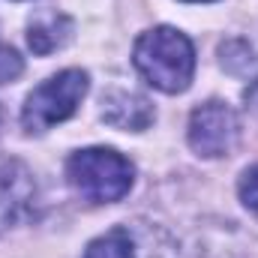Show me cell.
Returning a JSON list of instances; mask_svg holds the SVG:
<instances>
[{
    "mask_svg": "<svg viewBox=\"0 0 258 258\" xmlns=\"http://www.w3.org/2000/svg\"><path fill=\"white\" fill-rule=\"evenodd\" d=\"M132 63L150 87L162 93H183L195 75V48L186 33L174 27H153L135 39Z\"/></svg>",
    "mask_w": 258,
    "mask_h": 258,
    "instance_id": "1",
    "label": "cell"
},
{
    "mask_svg": "<svg viewBox=\"0 0 258 258\" xmlns=\"http://www.w3.org/2000/svg\"><path fill=\"white\" fill-rule=\"evenodd\" d=\"M66 180L90 204H114L132 189L135 165L114 147H84L66 159Z\"/></svg>",
    "mask_w": 258,
    "mask_h": 258,
    "instance_id": "2",
    "label": "cell"
},
{
    "mask_svg": "<svg viewBox=\"0 0 258 258\" xmlns=\"http://www.w3.org/2000/svg\"><path fill=\"white\" fill-rule=\"evenodd\" d=\"M87 87H90V78L81 69H63V72L51 75L24 99L21 126L30 135H39V132L51 129L54 123L69 120L78 111L81 99L87 96Z\"/></svg>",
    "mask_w": 258,
    "mask_h": 258,
    "instance_id": "3",
    "label": "cell"
},
{
    "mask_svg": "<svg viewBox=\"0 0 258 258\" xmlns=\"http://www.w3.org/2000/svg\"><path fill=\"white\" fill-rule=\"evenodd\" d=\"M189 147L204 159H219L228 156L237 141H240V120L228 102L210 99L198 105L189 114V129H186Z\"/></svg>",
    "mask_w": 258,
    "mask_h": 258,
    "instance_id": "4",
    "label": "cell"
},
{
    "mask_svg": "<svg viewBox=\"0 0 258 258\" xmlns=\"http://www.w3.org/2000/svg\"><path fill=\"white\" fill-rule=\"evenodd\" d=\"M36 204V180L18 159H0V234L30 216Z\"/></svg>",
    "mask_w": 258,
    "mask_h": 258,
    "instance_id": "5",
    "label": "cell"
},
{
    "mask_svg": "<svg viewBox=\"0 0 258 258\" xmlns=\"http://www.w3.org/2000/svg\"><path fill=\"white\" fill-rule=\"evenodd\" d=\"M102 120L114 129L126 132H144L156 120V111L147 96L132 93V90H111L102 99Z\"/></svg>",
    "mask_w": 258,
    "mask_h": 258,
    "instance_id": "6",
    "label": "cell"
},
{
    "mask_svg": "<svg viewBox=\"0 0 258 258\" xmlns=\"http://www.w3.org/2000/svg\"><path fill=\"white\" fill-rule=\"evenodd\" d=\"M69 36H72V18L57 9L39 12L27 24V45L33 48V54H51V51L63 48Z\"/></svg>",
    "mask_w": 258,
    "mask_h": 258,
    "instance_id": "7",
    "label": "cell"
},
{
    "mask_svg": "<svg viewBox=\"0 0 258 258\" xmlns=\"http://www.w3.org/2000/svg\"><path fill=\"white\" fill-rule=\"evenodd\" d=\"M81 258H135V240L126 228H111L90 240Z\"/></svg>",
    "mask_w": 258,
    "mask_h": 258,
    "instance_id": "8",
    "label": "cell"
},
{
    "mask_svg": "<svg viewBox=\"0 0 258 258\" xmlns=\"http://www.w3.org/2000/svg\"><path fill=\"white\" fill-rule=\"evenodd\" d=\"M21 72H24V60L18 57V51L0 42V84H9V81H15Z\"/></svg>",
    "mask_w": 258,
    "mask_h": 258,
    "instance_id": "9",
    "label": "cell"
},
{
    "mask_svg": "<svg viewBox=\"0 0 258 258\" xmlns=\"http://www.w3.org/2000/svg\"><path fill=\"white\" fill-rule=\"evenodd\" d=\"M237 195H240L243 207L258 210V165L246 168V171L240 174V180H237Z\"/></svg>",
    "mask_w": 258,
    "mask_h": 258,
    "instance_id": "10",
    "label": "cell"
},
{
    "mask_svg": "<svg viewBox=\"0 0 258 258\" xmlns=\"http://www.w3.org/2000/svg\"><path fill=\"white\" fill-rule=\"evenodd\" d=\"M243 96H246V105H249L252 111H258V78L246 87V93H243Z\"/></svg>",
    "mask_w": 258,
    "mask_h": 258,
    "instance_id": "11",
    "label": "cell"
},
{
    "mask_svg": "<svg viewBox=\"0 0 258 258\" xmlns=\"http://www.w3.org/2000/svg\"><path fill=\"white\" fill-rule=\"evenodd\" d=\"M186 3H210V0H186Z\"/></svg>",
    "mask_w": 258,
    "mask_h": 258,
    "instance_id": "12",
    "label": "cell"
}]
</instances>
